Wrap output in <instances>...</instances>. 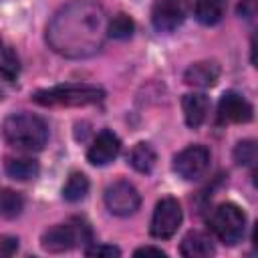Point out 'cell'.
Here are the masks:
<instances>
[{
    "instance_id": "5",
    "label": "cell",
    "mask_w": 258,
    "mask_h": 258,
    "mask_svg": "<svg viewBox=\"0 0 258 258\" xmlns=\"http://www.w3.org/2000/svg\"><path fill=\"white\" fill-rule=\"evenodd\" d=\"M210 230L214 232V236L226 244V246H234L244 238L246 232V214L242 212L240 206L226 202L220 204L212 216H210Z\"/></svg>"
},
{
    "instance_id": "2",
    "label": "cell",
    "mask_w": 258,
    "mask_h": 258,
    "mask_svg": "<svg viewBox=\"0 0 258 258\" xmlns=\"http://www.w3.org/2000/svg\"><path fill=\"white\" fill-rule=\"evenodd\" d=\"M2 137L22 151H40L48 141L46 123L32 113H12L2 123Z\"/></svg>"
},
{
    "instance_id": "3",
    "label": "cell",
    "mask_w": 258,
    "mask_h": 258,
    "mask_svg": "<svg viewBox=\"0 0 258 258\" xmlns=\"http://www.w3.org/2000/svg\"><path fill=\"white\" fill-rule=\"evenodd\" d=\"M105 91L93 85H58L40 89L32 95V101L42 107H87L101 103Z\"/></svg>"
},
{
    "instance_id": "10",
    "label": "cell",
    "mask_w": 258,
    "mask_h": 258,
    "mask_svg": "<svg viewBox=\"0 0 258 258\" xmlns=\"http://www.w3.org/2000/svg\"><path fill=\"white\" fill-rule=\"evenodd\" d=\"M254 117L252 105L238 93L226 91L218 103V119L222 123H248Z\"/></svg>"
},
{
    "instance_id": "16",
    "label": "cell",
    "mask_w": 258,
    "mask_h": 258,
    "mask_svg": "<svg viewBox=\"0 0 258 258\" xmlns=\"http://www.w3.org/2000/svg\"><path fill=\"white\" fill-rule=\"evenodd\" d=\"M226 4H228V0H196L194 14H196L198 22H202L206 26H214L224 18Z\"/></svg>"
},
{
    "instance_id": "24",
    "label": "cell",
    "mask_w": 258,
    "mask_h": 258,
    "mask_svg": "<svg viewBox=\"0 0 258 258\" xmlns=\"http://www.w3.org/2000/svg\"><path fill=\"white\" fill-rule=\"evenodd\" d=\"M18 248V240L16 238H8V236H2L0 238V254H12L14 250Z\"/></svg>"
},
{
    "instance_id": "17",
    "label": "cell",
    "mask_w": 258,
    "mask_h": 258,
    "mask_svg": "<svg viewBox=\"0 0 258 258\" xmlns=\"http://www.w3.org/2000/svg\"><path fill=\"white\" fill-rule=\"evenodd\" d=\"M157 155L149 143H137L129 153V165L139 173H149L155 167Z\"/></svg>"
},
{
    "instance_id": "1",
    "label": "cell",
    "mask_w": 258,
    "mask_h": 258,
    "mask_svg": "<svg viewBox=\"0 0 258 258\" xmlns=\"http://www.w3.org/2000/svg\"><path fill=\"white\" fill-rule=\"evenodd\" d=\"M107 36V16L91 0L62 6L46 26V40L54 52L71 58L95 54Z\"/></svg>"
},
{
    "instance_id": "20",
    "label": "cell",
    "mask_w": 258,
    "mask_h": 258,
    "mask_svg": "<svg viewBox=\"0 0 258 258\" xmlns=\"http://www.w3.org/2000/svg\"><path fill=\"white\" fill-rule=\"evenodd\" d=\"M20 73V60L18 54L10 46L0 48V77L6 79L8 83H14Z\"/></svg>"
},
{
    "instance_id": "13",
    "label": "cell",
    "mask_w": 258,
    "mask_h": 258,
    "mask_svg": "<svg viewBox=\"0 0 258 258\" xmlns=\"http://www.w3.org/2000/svg\"><path fill=\"white\" fill-rule=\"evenodd\" d=\"M181 109H183V117H185L187 127L198 129L208 117L210 99L204 93H187L181 99Z\"/></svg>"
},
{
    "instance_id": "11",
    "label": "cell",
    "mask_w": 258,
    "mask_h": 258,
    "mask_svg": "<svg viewBox=\"0 0 258 258\" xmlns=\"http://www.w3.org/2000/svg\"><path fill=\"white\" fill-rule=\"evenodd\" d=\"M119 151H121V141H119V137H117L113 131L105 129V131H101V133L95 137V141L91 143V147H89V151H87V159H89V163H93V165H107V163H111V161L119 155Z\"/></svg>"
},
{
    "instance_id": "8",
    "label": "cell",
    "mask_w": 258,
    "mask_h": 258,
    "mask_svg": "<svg viewBox=\"0 0 258 258\" xmlns=\"http://www.w3.org/2000/svg\"><path fill=\"white\" fill-rule=\"evenodd\" d=\"M210 167V151L204 145H189L181 149L173 159V169L181 179L196 181Z\"/></svg>"
},
{
    "instance_id": "18",
    "label": "cell",
    "mask_w": 258,
    "mask_h": 258,
    "mask_svg": "<svg viewBox=\"0 0 258 258\" xmlns=\"http://www.w3.org/2000/svg\"><path fill=\"white\" fill-rule=\"evenodd\" d=\"M89 194V179L85 173L75 171L69 175L64 187H62V198L67 202H81L85 200V196Z\"/></svg>"
},
{
    "instance_id": "15",
    "label": "cell",
    "mask_w": 258,
    "mask_h": 258,
    "mask_svg": "<svg viewBox=\"0 0 258 258\" xmlns=\"http://www.w3.org/2000/svg\"><path fill=\"white\" fill-rule=\"evenodd\" d=\"M4 171H6L12 179L28 181V179H34V177L38 175L40 167H38V161L28 159V157H6V161H4Z\"/></svg>"
},
{
    "instance_id": "23",
    "label": "cell",
    "mask_w": 258,
    "mask_h": 258,
    "mask_svg": "<svg viewBox=\"0 0 258 258\" xmlns=\"http://www.w3.org/2000/svg\"><path fill=\"white\" fill-rule=\"evenodd\" d=\"M85 254L87 256H109V258H113V256H121V250L117 246H111V244H95V246L87 248Z\"/></svg>"
},
{
    "instance_id": "14",
    "label": "cell",
    "mask_w": 258,
    "mask_h": 258,
    "mask_svg": "<svg viewBox=\"0 0 258 258\" xmlns=\"http://www.w3.org/2000/svg\"><path fill=\"white\" fill-rule=\"evenodd\" d=\"M179 252L181 256L185 258H208L212 256L216 250H214V244H212V238L204 232H187L179 244Z\"/></svg>"
},
{
    "instance_id": "21",
    "label": "cell",
    "mask_w": 258,
    "mask_h": 258,
    "mask_svg": "<svg viewBox=\"0 0 258 258\" xmlns=\"http://www.w3.org/2000/svg\"><path fill=\"white\" fill-rule=\"evenodd\" d=\"M133 28H135L133 20L127 14H123V12L113 16L111 20H107V34L113 36V38H121V40L129 38L133 34Z\"/></svg>"
},
{
    "instance_id": "7",
    "label": "cell",
    "mask_w": 258,
    "mask_h": 258,
    "mask_svg": "<svg viewBox=\"0 0 258 258\" xmlns=\"http://www.w3.org/2000/svg\"><path fill=\"white\" fill-rule=\"evenodd\" d=\"M105 206L115 216H131L141 206V196L137 187L125 179H117L105 189Z\"/></svg>"
},
{
    "instance_id": "19",
    "label": "cell",
    "mask_w": 258,
    "mask_h": 258,
    "mask_svg": "<svg viewBox=\"0 0 258 258\" xmlns=\"http://www.w3.org/2000/svg\"><path fill=\"white\" fill-rule=\"evenodd\" d=\"M24 210V200L18 191L14 189H8V187H2L0 189V216L12 220L16 216H20Z\"/></svg>"
},
{
    "instance_id": "9",
    "label": "cell",
    "mask_w": 258,
    "mask_h": 258,
    "mask_svg": "<svg viewBox=\"0 0 258 258\" xmlns=\"http://www.w3.org/2000/svg\"><path fill=\"white\" fill-rule=\"evenodd\" d=\"M185 18V2L183 0H157L151 10V22L161 32L175 30Z\"/></svg>"
},
{
    "instance_id": "25",
    "label": "cell",
    "mask_w": 258,
    "mask_h": 258,
    "mask_svg": "<svg viewBox=\"0 0 258 258\" xmlns=\"http://www.w3.org/2000/svg\"><path fill=\"white\" fill-rule=\"evenodd\" d=\"M135 256H165V252L161 248H153V246H143V248H137L135 250Z\"/></svg>"
},
{
    "instance_id": "12",
    "label": "cell",
    "mask_w": 258,
    "mask_h": 258,
    "mask_svg": "<svg viewBox=\"0 0 258 258\" xmlns=\"http://www.w3.org/2000/svg\"><path fill=\"white\" fill-rule=\"evenodd\" d=\"M220 79V64L216 60H198L194 64H189L183 73V81L189 87H200V89H208L214 87Z\"/></svg>"
},
{
    "instance_id": "4",
    "label": "cell",
    "mask_w": 258,
    "mask_h": 258,
    "mask_svg": "<svg viewBox=\"0 0 258 258\" xmlns=\"http://www.w3.org/2000/svg\"><path fill=\"white\" fill-rule=\"evenodd\" d=\"M91 240H93L91 226L83 218H73L67 224H58V226L48 228L42 234L40 244L46 252H64V250H71L75 246H85Z\"/></svg>"
},
{
    "instance_id": "22",
    "label": "cell",
    "mask_w": 258,
    "mask_h": 258,
    "mask_svg": "<svg viewBox=\"0 0 258 258\" xmlns=\"http://www.w3.org/2000/svg\"><path fill=\"white\" fill-rule=\"evenodd\" d=\"M234 159L238 165H254L256 161V143L252 139L240 141L234 149Z\"/></svg>"
},
{
    "instance_id": "6",
    "label": "cell",
    "mask_w": 258,
    "mask_h": 258,
    "mask_svg": "<svg viewBox=\"0 0 258 258\" xmlns=\"http://www.w3.org/2000/svg\"><path fill=\"white\" fill-rule=\"evenodd\" d=\"M181 206L175 198H161L153 210V216H151V226H149V232L153 238H159V240H167L171 238L179 224H181Z\"/></svg>"
}]
</instances>
